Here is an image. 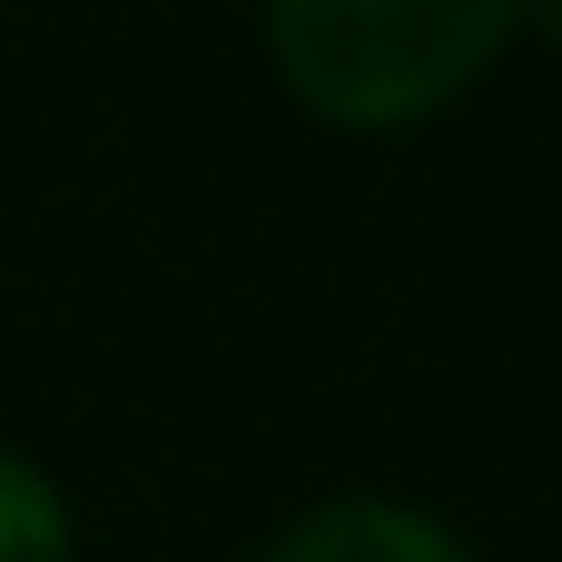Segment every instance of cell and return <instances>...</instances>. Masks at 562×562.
Returning <instances> with one entry per match:
<instances>
[{
    "label": "cell",
    "mask_w": 562,
    "mask_h": 562,
    "mask_svg": "<svg viewBox=\"0 0 562 562\" xmlns=\"http://www.w3.org/2000/svg\"><path fill=\"white\" fill-rule=\"evenodd\" d=\"M524 0H267V40L286 59V79L356 128L415 119L445 89H464Z\"/></svg>",
    "instance_id": "1"
},
{
    "label": "cell",
    "mask_w": 562,
    "mask_h": 562,
    "mask_svg": "<svg viewBox=\"0 0 562 562\" xmlns=\"http://www.w3.org/2000/svg\"><path fill=\"white\" fill-rule=\"evenodd\" d=\"M267 562H474L435 514H405V504H375V494H346V504H316L296 514Z\"/></svg>",
    "instance_id": "2"
},
{
    "label": "cell",
    "mask_w": 562,
    "mask_h": 562,
    "mask_svg": "<svg viewBox=\"0 0 562 562\" xmlns=\"http://www.w3.org/2000/svg\"><path fill=\"white\" fill-rule=\"evenodd\" d=\"M0 562H69V514L40 464L0 454Z\"/></svg>",
    "instance_id": "3"
},
{
    "label": "cell",
    "mask_w": 562,
    "mask_h": 562,
    "mask_svg": "<svg viewBox=\"0 0 562 562\" xmlns=\"http://www.w3.org/2000/svg\"><path fill=\"white\" fill-rule=\"evenodd\" d=\"M514 20H533V30H553V40H562V0H524Z\"/></svg>",
    "instance_id": "4"
}]
</instances>
